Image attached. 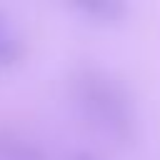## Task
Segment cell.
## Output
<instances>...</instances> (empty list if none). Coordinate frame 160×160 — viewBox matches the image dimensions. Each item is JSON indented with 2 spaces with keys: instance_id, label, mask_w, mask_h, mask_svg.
<instances>
[{
  "instance_id": "1",
  "label": "cell",
  "mask_w": 160,
  "mask_h": 160,
  "mask_svg": "<svg viewBox=\"0 0 160 160\" xmlns=\"http://www.w3.org/2000/svg\"><path fill=\"white\" fill-rule=\"evenodd\" d=\"M70 95L78 112L100 135L120 148H130L138 140V108L130 88L110 70L100 65H78L70 72Z\"/></svg>"
},
{
  "instance_id": "2",
  "label": "cell",
  "mask_w": 160,
  "mask_h": 160,
  "mask_svg": "<svg viewBox=\"0 0 160 160\" xmlns=\"http://www.w3.org/2000/svg\"><path fill=\"white\" fill-rule=\"evenodd\" d=\"M70 10L95 25H115L128 15V5L120 0H80L72 2Z\"/></svg>"
},
{
  "instance_id": "3",
  "label": "cell",
  "mask_w": 160,
  "mask_h": 160,
  "mask_svg": "<svg viewBox=\"0 0 160 160\" xmlns=\"http://www.w3.org/2000/svg\"><path fill=\"white\" fill-rule=\"evenodd\" d=\"M0 160H48V152L15 130H0Z\"/></svg>"
},
{
  "instance_id": "4",
  "label": "cell",
  "mask_w": 160,
  "mask_h": 160,
  "mask_svg": "<svg viewBox=\"0 0 160 160\" xmlns=\"http://www.w3.org/2000/svg\"><path fill=\"white\" fill-rule=\"evenodd\" d=\"M22 55H25V45H22V40H20L15 32H10V30L5 28L2 18H0V68L15 65Z\"/></svg>"
},
{
  "instance_id": "5",
  "label": "cell",
  "mask_w": 160,
  "mask_h": 160,
  "mask_svg": "<svg viewBox=\"0 0 160 160\" xmlns=\"http://www.w3.org/2000/svg\"><path fill=\"white\" fill-rule=\"evenodd\" d=\"M70 160H100V158L92 155V152H88V150H78V152L70 155Z\"/></svg>"
}]
</instances>
